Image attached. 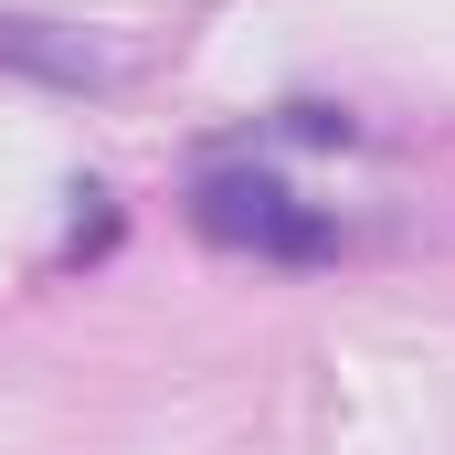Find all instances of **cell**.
<instances>
[{"mask_svg":"<svg viewBox=\"0 0 455 455\" xmlns=\"http://www.w3.org/2000/svg\"><path fill=\"white\" fill-rule=\"evenodd\" d=\"M191 223H202V243L275 254V265H318V254H339V223L307 212L275 170H202V180H191Z\"/></svg>","mask_w":455,"mask_h":455,"instance_id":"obj_1","label":"cell"},{"mask_svg":"<svg viewBox=\"0 0 455 455\" xmlns=\"http://www.w3.org/2000/svg\"><path fill=\"white\" fill-rule=\"evenodd\" d=\"M0 64H21V75H43V85H116V53H96L85 32H64V21H32V11H0Z\"/></svg>","mask_w":455,"mask_h":455,"instance_id":"obj_2","label":"cell"},{"mask_svg":"<svg viewBox=\"0 0 455 455\" xmlns=\"http://www.w3.org/2000/svg\"><path fill=\"white\" fill-rule=\"evenodd\" d=\"M275 127H286V138H307V148H349V116H339V107H286Z\"/></svg>","mask_w":455,"mask_h":455,"instance_id":"obj_3","label":"cell"}]
</instances>
